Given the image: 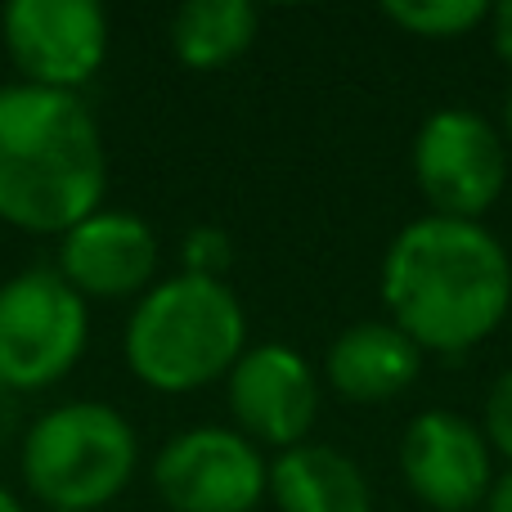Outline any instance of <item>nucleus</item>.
<instances>
[{
    "instance_id": "f257e3e1",
    "label": "nucleus",
    "mask_w": 512,
    "mask_h": 512,
    "mask_svg": "<svg viewBox=\"0 0 512 512\" xmlns=\"http://www.w3.org/2000/svg\"><path fill=\"white\" fill-rule=\"evenodd\" d=\"M387 315L418 351L463 355L512 310V256L481 221L423 216L382 256Z\"/></svg>"
},
{
    "instance_id": "f03ea898",
    "label": "nucleus",
    "mask_w": 512,
    "mask_h": 512,
    "mask_svg": "<svg viewBox=\"0 0 512 512\" xmlns=\"http://www.w3.org/2000/svg\"><path fill=\"white\" fill-rule=\"evenodd\" d=\"M108 153L81 95L0 86V221L27 234H68L104 207Z\"/></svg>"
},
{
    "instance_id": "7ed1b4c3",
    "label": "nucleus",
    "mask_w": 512,
    "mask_h": 512,
    "mask_svg": "<svg viewBox=\"0 0 512 512\" xmlns=\"http://www.w3.org/2000/svg\"><path fill=\"white\" fill-rule=\"evenodd\" d=\"M122 351L144 387L185 396L230 378L239 355L248 351V315L225 279L171 274L153 283L131 310Z\"/></svg>"
},
{
    "instance_id": "20e7f679",
    "label": "nucleus",
    "mask_w": 512,
    "mask_h": 512,
    "mask_svg": "<svg viewBox=\"0 0 512 512\" xmlns=\"http://www.w3.org/2000/svg\"><path fill=\"white\" fill-rule=\"evenodd\" d=\"M140 441L126 414L99 400H68L32 423L23 481L50 512H99L135 477Z\"/></svg>"
},
{
    "instance_id": "39448f33",
    "label": "nucleus",
    "mask_w": 512,
    "mask_h": 512,
    "mask_svg": "<svg viewBox=\"0 0 512 512\" xmlns=\"http://www.w3.org/2000/svg\"><path fill=\"white\" fill-rule=\"evenodd\" d=\"M90 337L86 297L54 265H32L0 283V387L41 391L77 369Z\"/></svg>"
},
{
    "instance_id": "423d86ee",
    "label": "nucleus",
    "mask_w": 512,
    "mask_h": 512,
    "mask_svg": "<svg viewBox=\"0 0 512 512\" xmlns=\"http://www.w3.org/2000/svg\"><path fill=\"white\" fill-rule=\"evenodd\" d=\"M414 180L445 221H481L508 180L499 131L472 108H441L414 135Z\"/></svg>"
},
{
    "instance_id": "0eeeda50",
    "label": "nucleus",
    "mask_w": 512,
    "mask_h": 512,
    "mask_svg": "<svg viewBox=\"0 0 512 512\" xmlns=\"http://www.w3.org/2000/svg\"><path fill=\"white\" fill-rule=\"evenodd\" d=\"M5 54L23 86L77 95L108 59V14L95 0H14L0 14Z\"/></svg>"
},
{
    "instance_id": "6e6552de",
    "label": "nucleus",
    "mask_w": 512,
    "mask_h": 512,
    "mask_svg": "<svg viewBox=\"0 0 512 512\" xmlns=\"http://www.w3.org/2000/svg\"><path fill=\"white\" fill-rule=\"evenodd\" d=\"M153 490L171 512H252L270 490V463L243 432L189 427L162 445Z\"/></svg>"
},
{
    "instance_id": "1a4fd4ad",
    "label": "nucleus",
    "mask_w": 512,
    "mask_h": 512,
    "mask_svg": "<svg viewBox=\"0 0 512 512\" xmlns=\"http://www.w3.org/2000/svg\"><path fill=\"white\" fill-rule=\"evenodd\" d=\"M400 477L432 512H472L495 486L490 441L454 409H423L400 441Z\"/></svg>"
},
{
    "instance_id": "9d476101",
    "label": "nucleus",
    "mask_w": 512,
    "mask_h": 512,
    "mask_svg": "<svg viewBox=\"0 0 512 512\" xmlns=\"http://www.w3.org/2000/svg\"><path fill=\"white\" fill-rule=\"evenodd\" d=\"M230 414L252 445H274L279 454L306 445L319 414L315 369L283 342L248 346L230 369Z\"/></svg>"
},
{
    "instance_id": "9b49d317",
    "label": "nucleus",
    "mask_w": 512,
    "mask_h": 512,
    "mask_svg": "<svg viewBox=\"0 0 512 512\" xmlns=\"http://www.w3.org/2000/svg\"><path fill=\"white\" fill-rule=\"evenodd\" d=\"M77 297H135L153 288L158 274V234L135 212H108L99 207L81 225L59 239V265Z\"/></svg>"
},
{
    "instance_id": "f8f14e48",
    "label": "nucleus",
    "mask_w": 512,
    "mask_h": 512,
    "mask_svg": "<svg viewBox=\"0 0 512 512\" xmlns=\"http://www.w3.org/2000/svg\"><path fill=\"white\" fill-rule=\"evenodd\" d=\"M423 373V351L391 319H360L333 337L324 355V378L342 400L378 405L409 391Z\"/></svg>"
},
{
    "instance_id": "ddd939ff",
    "label": "nucleus",
    "mask_w": 512,
    "mask_h": 512,
    "mask_svg": "<svg viewBox=\"0 0 512 512\" xmlns=\"http://www.w3.org/2000/svg\"><path fill=\"white\" fill-rule=\"evenodd\" d=\"M265 495L279 512H373V490L364 468L333 445H292L270 463Z\"/></svg>"
},
{
    "instance_id": "4468645a",
    "label": "nucleus",
    "mask_w": 512,
    "mask_h": 512,
    "mask_svg": "<svg viewBox=\"0 0 512 512\" xmlns=\"http://www.w3.org/2000/svg\"><path fill=\"white\" fill-rule=\"evenodd\" d=\"M256 23L248 0H189L171 18V50L194 72L225 68L256 41Z\"/></svg>"
},
{
    "instance_id": "2eb2a0df",
    "label": "nucleus",
    "mask_w": 512,
    "mask_h": 512,
    "mask_svg": "<svg viewBox=\"0 0 512 512\" xmlns=\"http://www.w3.org/2000/svg\"><path fill=\"white\" fill-rule=\"evenodd\" d=\"M382 14L400 32H414L423 41H454L477 23H486L490 9L481 0H391V5H382Z\"/></svg>"
},
{
    "instance_id": "dca6fc26",
    "label": "nucleus",
    "mask_w": 512,
    "mask_h": 512,
    "mask_svg": "<svg viewBox=\"0 0 512 512\" xmlns=\"http://www.w3.org/2000/svg\"><path fill=\"white\" fill-rule=\"evenodd\" d=\"M185 270L180 274H198V279H225V270H230L234 261V243L225 230H216V225H198V230L185 234Z\"/></svg>"
},
{
    "instance_id": "f3484780",
    "label": "nucleus",
    "mask_w": 512,
    "mask_h": 512,
    "mask_svg": "<svg viewBox=\"0 0 512 512\" xmlns=\"http://www.w3.org/2000/svg\"><path fill=\"white\" fill-rule=\"evenodd\" d=\"M481 436L490 441V450H499L512 463V364L495 378L486 396V414H481Z\"/></svg>"
},
{
    "instance_id": "a211bd4d",
    "label": "nucleus",
    "mask_w": 512,
    "mask_h": 512,
    "mask_svg": "<svg viewBox=\"0 0 512 512\" xmlns=\"http://www.w3.org/2000/svg\"><path fill=\"white\" fill-rule=\"evenodd\" d=\"M490 27H495V50L499 59L512 68V0H504L499 9H490Z\"/></svg>"
},
{
    "instance_id": "6ab92c4d",
    "label": "nucleus",
    "mask_w": 512,
    "mask_h": 512,
    "mask_svg": "<svg viewBox=\"0 0 512 512\" xmlns=\"http://www.w3.org/2000/svg\"><path fill=\"white\" fill-rule=\"evenodd\" d=\"M486 512H512V468L495 481V486H490V495H486Z\"/></svg>"
},
{
    "instance_id": "aec40b11",
    "label": "nucleus",
    "mask_w": 512,
    "mask_h": 512,
    "mask_svg": "<svg viewBox=\"0 0 512 512\" xmlns=\"http://www.w3.org/2000/svg\"><path fill=\"white\" fill-rule=\"evenodd\" d=\"M0 512H23V504H18V499L9 495L5 486H0Z\"/></svg>"
},
{
    "instance_id": "412c9836",
    "label": "nucleus",
    "mask_w": 512,
    "mask_h": 512,
    "mask_svg": "<svg viewBox=\"0 0 512 512\" xmlns=\"http://www.w3.org/2000/svg\"><path fill=\"white\" fill-rule=\"evenodd\" d=\"M504 122H508V140H512V95H508V108H504Z\"/></svg>"
}]
</instances>
